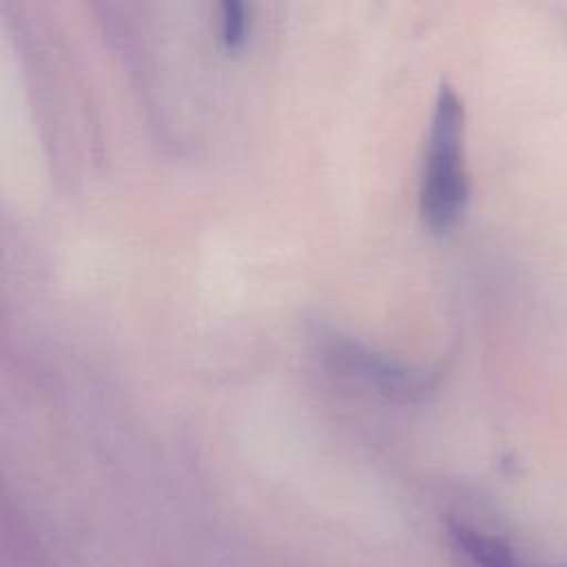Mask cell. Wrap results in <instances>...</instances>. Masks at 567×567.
Wrapping results in <instances>:
<instances>
[{
	"instance_id": "1",
	"label": "cell",
	"mask_w": 567,
	"mask_h": 567,
	"mask_svg": "<svg viewBox=\"0 0 567 567\" xmlns=\"http://www.w3.org/2000/svg\"><path fill=\"white\" fill-rule=\"evenodd\" d=\"M465 109L450 84H441L427 142V159L421 182V215L432 230L450 228L465 210L470 177L463 155Z\"/></svg>"
},
{
	"instance_id": "2",
	"label": "cell",
	"mask_w": 567,
	"mask_h": 567,
	"mask_svg": "<svg viewBox=\"0 0 567 567\" xmlns=\"http://www.w3.org/2000/svg\"><path fill=\"white\" fill-rule=\"evenodd\" d=\"M328 359L334 363V368L399 401H414L434 383L432 374L374 352L352 339H334L328 350Z\"/></svg>"
},
{
	"instance_id": "3",
	"label": "cell",
	"mask_w": 567,
	"mask_h": 567,
	"mask_svg": "<svg viewBox=\"0 0 567 567\" xmlns=\"http://www.w3.org/2000/svg\"><path fill=\"white\" fill-rule=\"evenodd\" d=\"M450 534L454 545L476 565V567H518L512 547L498 536L485 534L463 523H452Z\"/></svg>"
},
{
	"instance_id": "4",
	"label": "cell",
	"mask_w": 567,
	"mask_h": 567,
	"mask_svg": "<svg viewBox=\"0 0 567 567\" xmlns=\"http://www.w3.org/2000/svg\"><path fill=\"white\" fill-rule=\"evenodd\" d=\"M221 38L230 47L246 38V7L237 0L221 2Z\"/></svg>"
}]
</instances>
